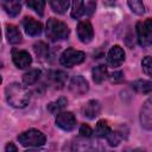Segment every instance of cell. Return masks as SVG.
<instances>
[{
    "mask_svg": "<svg viewBox=\"0 0 152 152\" xmlns=\"http://www.w3.org/2000/svg\"><path fill=\"white\" fill-rule=\"evenodd\" d=\"M5 95L8 104L15 108H24L30 101L28 90L25 88V86H21L17 82H13L6 87Z\"/></svg>",
    "mask_w": 152,
    "mask_h": 152,
    "instance_id": "6da1fadb",
    "label": "cell"
},
{
    "mask_svg": "<svg viewBox=\"0 0 152 152\" xmlns=\"http://www.w3.org/2000/svg\"><path fill=\"white\" fill-rule=\"evenodd\" d=\"M70 33L69 27L66 26L65 23L55 19V18H50L46 23V37L52 40V42H57V40H62L68 38Z\"/></svg>",
    "mask_w": 152,
    "mask_h": 152,
    "instance_id": "7a4b0ae2",
    "label": "cell"
},
{
    "mask_svg": "<svg viewBox=\"0 0 152 152\" xmlns=\"http://www.w3.org/2000/svg\"><path fill=\"white\" fill-rule=\"evenodd\" d=\"M18 140L25 147H39L45 144L46 138L40 131L32 128L18 135Z\"/></svg>",
    "mask_w": 152,
    "mask_h": 152,
    "instance_id": "3957f363",
    "label": "cell"
},
{
    "mask_svg": "<svg viewBox=\"0 0 152 152\" xmlns=\"http://www.w3.org/2000/svg\"><path fill=\"white\" fill-rule=\"evenodd\" d=\"M135 28L139 44L142 48L152 45V18H147L144 21H138Z\"/></svg>",
    "mask_w": 152,
    "mask_h": 152,
    "instance_id": "277c9868",
    "label": "cell"
},
{
    "mask_svg": "<svg viewBox=\"0 0 152 152\" xmlns=\"http://www.w3.org/2000/svg\"><path fill=\"white\" fill-rule=\"evenodd\" d=\"M72 152H103V147L99 140L82 137L74 141Z\"/></svg>",
    "mask_w": 152,
    "mask_h": 152,
    "instance_id": "5b68a950",
    "label": "cell"
},
{
    "mask_svg": "<svg viewBox=\"0 0 152 152\" xmlns=\"http://www.w3.org/2000/svg\"><path fill=\"white\" fill-rule=\"evenodd\" d=\"M95 1H80L75 0L71 2V17L74 19H80L83 15H91L95 11Z\"/></svg>",
    "mask_w": 152,
    "mask_h": 152,
    "instance_id": "8992f818",
    "label": "cell"
},
{
    "mask_svg": "<svg viewBox=\"0 0 152 152\" xmlns=\"http://www.w3.org/2000/svg\"><path fill=\"white\" fill-rule=\"evenodd\" d=\"M86 59V53L83 51H78L75 49H66L59 57V62L63 66L71 68L74 65L81 64Z\"/></svg>",
    "mask_w": 152,
    "mask_h": 152,
    "instance_id": "52a82bcc",
    "label": "cell"
},
{
    "mask_svg": "<svg viewBox=\"0 0 152 152\" xmlns=\"http://www.w3.org/2000/svg\"><path fill=\"white\" fill-rule=\"evenodd\" d=\"M56 125L63 131H72L76 127V118L71 112H61L56 116Z\"/></svg>",
    "mask_w": 152,
    "mask_h": 152,
    "instance_id": "ba28073f",
    "label": "cell"
},
{
    "mask_svg": "<svg viewBox=\"0 0 152 152\" xmlns=\"http://www.w3.org/2000/svg\"><path fill=\"white\" fill-rule=\"evenodd\" d=\"M140 124L145 129L152 131V96L147 99L141 107Z\"/></svg>",
    "mask_w": 152,
    "mask_h": 152,
    "instance_id": "9c48e42d",
    "label": "cell"
},
{
    "mask_svg": "<svg viewBox=\"0 0 152 152\" xmlns=\"http://www.w3.org/2000/svg\"><path fill=\"white\" fill-rule=\"evenodd\" d=\"M125 61V52L121 46L114 45L113 48L109 49L107 53V62L112 68H118Z\"/></svg>",
    "mask_w": 152,
    "mask_h": 152,
    "instance_id": "30bf717a",
    "label": "cell"
},
{
    "mask_svg": "<svg viewBox=\"0 0 152 152\" xmlns=\"http://www.w3.org/2000/svg\"><path fill=\"white\" fill-rule=\"evenodd\" d=\"M69 89L72 94L75 95H83L88 91L89 89V84L87 82V80L83 77V76H74L71 80H70V83H69Z\"/></svg>",
    "mask_w": 152,
    "mask_h": 152,
    "instance_id": "8fae6325",
    "label": "cell"
},
{
    "mask_svg": "<svg viewBox=\"0 0 152 152\" xmlns=\"http://www.w3.org/2000/svg\"><path fill=\"white\" fill-rule=\"evenodd\" d=\"M77 37L84 44L91 42V39L94 37V30H93L91 24L88 20H83V21L78 23V25H77Z\"/></svg>",
    "mask_w": 152,
    "mask_h": 152,
    "instance_id": "7c38bea8",
    "label": "cell"
},
{
    "mask_svg": "<svg viewBox=\"0 0 152 152\" xmlns=\"http://www.w3.org/2000/svg\"><path fill=\"white\" fill-rule=\"evenodd\" d=\"M12 59H13L14 65L19 69H25V68L30 66V64L32 63V57L25 50H15L14 49L12 51Z\"/></svg>",
    "mask_w": 152,
    "mask_h": 152,
    "instance_id": "4fadbf2b",
    "label": "cell"
},
{
    "mask_svg": "<svg viewBox=\"0 0 152 152\" xmlns=\"http://www.w3.org/2000/svg\"><path fill=\"white\" fill-rule=\"evenodd\" d=\"M23 26H24V30H25L26 34L32 36V37L39 36L43 31L42 23L33 19L32 17H25L24 20H23Z\"/></svg>",
    "mask_w": 152,
    "mask_h": 152,
    "instance_id": "5bb4252c",
    "label": "cell"
},
{
    "mask_svg": "<svg viewBox=\"0 0 152 152\" xmlns=\"http://www.w3.org/2000/svg\"><path fill=\"white\" fill-rule=\"evenodd\" d=\"M101 110V104L96 100H90L86 103V106L82 108V113L88 119H95Z\"/></svg>",
    "mask_w": 152,
    "mask_h": 152,
    "instance_id": "9a60e30c",
    "label": "cell"
},
{
    "mask_svg": "<svg viewBox=\"0 0 152 152\" xmlns=\"http://www.w3.org/2000/svg\"><path fill=\"white\" fill-rule=\"evenodd\" d=\"M49 82L56 87V88H62L65 83V80H66V74L61 71V70H55V71H50L49 72Z\"/></svg>",
    "mask_w": 152,
    "mask_h": 152,
    "instance_id": "2e32d148",
    "label": "cell"
},
{
    "mask_svg": "<svg viewBox=\"0 0 152 152\" xmlns=\"http://www.w3.org/2000/svg\"><path fill=\"white\" fill-rule=\"evenodd\" d=\"M6 37H7V40L10 44H19L23 39L19 28L12 24L6 26Z\"/></svg>",
    "mask_w": 152,
    "mask_h": 152,
    "instance_id": "e0dca14e",
    "label": "cell"
},
{
    "mask_svg": "<svg viewBox=\"0 0 152 152\" xmlns=\"http://www.w3.org/2000/svg\"><path fill=\"white\" fill-rule=\"evenodd\" d=\"M1 6L10 17H17L21 10V5L19 1H2Z\"/></svg>",
    "mask_w": 152,
    "mask_h": 152,
    "instance_id": "ac0fdd59",
    "label": "cell"
},
{
    "mask_svg": "<svg viewBox=\"0 0 152 152\" xmlns=\"http://www.w3.org/2000/svg\"><path fill=\"white\" fill-rule=\"evenodd\" d=\"M132 88L140 94H148L152 91V81L147 80H138L132 83Z\"/></svg>",
    "mask_w": 152,
    "mask_h": 152,
    "instance_id": "d6986e66",
    "label": "cell"
},
{
    "mask_svg": "<svg viewBox=\"0 0 152 152\" xmlns=\"http://www.w3.org/2000/svg\"><path fill=\"white\" fill-rule=\"evenodd\" d=\"M91 76L95 83H101L106 80L107 77V66L104 64H100L93 68L91 70Z\"/></svg>",
    "mask_w": 152,
    "mask_h": 152,
    "instance_id": "ffe728a7",
    "label": "cell"
},
{
    "mask_svg": "<svg viewBox=\"0 0 152 152\" xmlns=\"http://www.w3.org/2000/svg\"><path fill=\"white\" fill-rule=\"evenodd\" d=\"M66 103H68V100L65 97H59L56 101H52V102H50L48 104V110L51 114H59L61 110L63 108H65Z\"/></svg>",
    "mask_w": 152,
    "mask_h": 152,
    "instance_id": "44dd1931",
    "label": "cell"
},
{
    "mask_svg": "<svg viewBox=\"0 0 152 152\" xmlns=\"http://www.w3.org/2000/svg\"><path fill=\"white\" fill-rule=\"evenodd\" d=\"M40 75H42V71L39 69L30 70L28 72L24 74V76H23V83L25 86H32V84H34L39 80Z\"/></svg>",
    "mask_w": 152,
    "mask_h": 152,
    "instance_id": "7402d4cb",
    "label": "cell"
},
{
    "mask_svg": "<svg viewBox=\"0 0 152 152\" xmlns=\"http://www.w3.org/2000/svg\"><path fill=\"white\" fill-rule=\"evenodd\" d=\"M112 132L109 125L107 124L106 120H100L97 121L96 124V127H95V135L99 137V138H103V137H107L109 133Z\"/></svg>",
    "mask_w": 152,
    "mask_h": 152,
    "instance_id": "603a6c76",
    "label": "cell"
},
{
    "mask_svg": "<svg viewBox=\"0 0 152 152\" xmlns=\"http://www.w3.org/2000/svg\"><path fill=\"white\" fill-rule=\"evenodd\" d=\"M69 5H70V2L68 0H52V1H50V6H51L52 11L56 13H59V14L64 13L68 10Z\"/></svg>",
    "mask_w": 152,
    "mask_h": 152,
    "instance_id": "cb8c5ba5",
    "label": "cell"
},
{
    "mask_svg": "<svg viewBox=\"0 0 152 152\" xmlns=\"http://www.w3.org/2000/svg\"><path fill=\"white\" fill-rule=\"evenodd\" d=\"M106 138L110 146H118L121 142V140L125 138V135H124L122 131H112Z\"/></svg>",
    "mask_w": 152,
    "mask_h": 152,
    "instance_id": "d4e9b609",
    "label": "cell"
},
{
    "mask_svg": "<svg viewBox=\"0 0 152 152\" xmlns=\"http://www.w3.org/2000/svg\"><path fill=\"white\" fill-rule=\"evenodd\" d=\"M26 5L28 7H31L34 12H37L39 15H43L44 14V7L46 5L45 1H40V0H30L26 2Z\"/></svg>",
    "mask_w": 152,
    "mask_h": 152,
    "instance_id": "484cf974",
    "label": "cell"
},
{
    "mask_svg": "<svg viewBox=\"0 0 152 152\" xmlns=\"http://www.w3.org/2000/svg\"><path fill=\"white\" fill-rule=\"evenodd\" d=\"M127 4H128V6H129V8H131V11L133 13H135L138 15H141V14L145 13V6H144V4L141 1H139V0H129Z\"/></svg>",
    "mask_w": 152,
    "mask_h": 152,
    "instance_id": "4316f807",
    "label": "cell"
},
{
    "mask_svg": "<svg viewBox=\"0 0 152 152\" xmlns=\"http://www.w3.org/2000/svg\"><path fill=\"white\" fill-rule=\"evenodd\" d=\"M33 49H34L36 55L37 56H40V57H45L49 53V46L45 43H43V42L36 43L34 46H33Z\"/></svg>",
    "mask_w": 152,
    "mask_h": 152,
    "instance_id": "83f0119b",
    "label": "cell"
},
{
    "mask_svg": "<svg viewBox=\"0 0 152 152\" xmlns=\"http://www.w3.org/2000/svg\"><path fill=\"white\" fill-rule=\"evenodd\" d=\"M141 66H142L144 72H145L147 76L152 77V57L146 56V57L142 59V62H141Z\"/></svg>",
    "mask_w": 152,
    "mask_h": 152,
    "instance_id": "f1b7e54d",
    "label": "cell"
},
{
    "mask_svg": "<svg viewBox=\"0 0 152 152\" xmlns=\"http://www.w3.org/2000/svg\"><path fill=\"white\" fill-rule=\"evenodd\" d=\"M80 134H81V137H83V138H90L91 134H93V129H91L88 125L82 124L81 127H80Z\"/></svg>",
    "mask_w": 152,
    "mask_h": 152,
    "instance_id": "f546056e",
    "label": "cell"
},
{
    "mask_svg": "<svg viewBox=\"0 0 152 152\" xmlns=\"http://www.w3.org/2000/svg\"><path fill=\"white\" fill-rule=\"evenodd\" d=\"M109 78H110V82L112 83H119V82H121L124 80V74L121 71H115V72H113L110 75Z\"/></svg>",
    "mask_w": 152,
    "mask_h": 152,
    "instance_id": "4dcf8cb0",
    "label": "cell"
},
{
    "mask_svg": "<svg viewBox=\"0 0 152 152\" xmlns=\"http://www.w3.org/2000/svg\"><path fill=\"white\" fill-rule=\"evenodd\" d=\"M5 151H6V152H17L18 150H17V146H15L13 142H11V141H10V142L6 145Z\"/></svg>",
    "mask_w": 152,
    "mask_h": 152,
    "instance_id": "1f68e13d",
    "label": "cell"
},
{
    "mask_svg": "<svg viewBox=\"0 0 152 152\" xmlns=\"http://www.w3.org/2000/svg\"><path fill=\"white\" fill-rule=\"evenodd\" d=\"M125 152H145V150H142V148H134V150H126Z\"/></svg>",
    "mask_w": 152,
    "mask_h": 152,
    "instance_id": "d6a6232c",
    "label": "cell"
},
{
    "mask_svg": "<svg viewBox=\"0 0 152 152\" xmlns=\"http://www.w3.org/2000/svg\"><path fill=\"white\" fill-rule=\"evenodd\" d=\"M26 152H43V151H36V150H31V151H26Z\"/></svg>",
    "mask_w": 152,
    "mask_h": 152,
    "instance_id": "836d02e7",
    "label": "cell"
}]
</instances>
